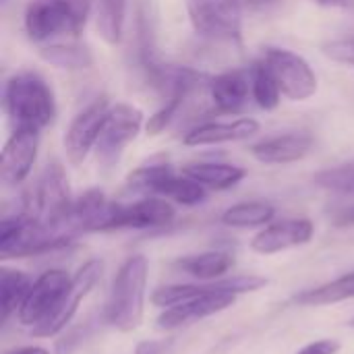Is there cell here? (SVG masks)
<instances>
[{"mask_svg": "<svg viewBox=\"0 0 354 354\" xmlns=\"http://www.w3.org/2000/svg\"><path fill=\"white\" fill-rule=\"evenodd\" d=\"M268 286V280L261 276H230L209 282V290L203 295H197L185 303H178L174 307L162 309L156 324L162 332H174L183 326H189L191 322L207 319L212 315H218L230 307L236 305L241 295L257 292Z\"/></svg>", "mask_w": 354, "mask_h": 354, "instance_id": "obj_1", "label": "cell"}, {"mask_svg": "<svg viewBox=\"0 0 354 354\" xmlns=\"http://www.w3.org/2000/svg\"><path fill=\"white\" fill-rule=\"evenodd\" d=\"M147 280L149 261L145 255H131L120 263L104 307V322L110 328L122 334L139 330L145 317Z\"/></svg>", "mask_w": 354, "mask_h": 354, "instance_id": "obj_2", "label": "cell"}, {"mask_svg": "<svg viewBox=\"0 0 354 354\" xmlns=\"http://www.w3.org/2000/svg\"><path fill=\"white\" fill-rule=\"evenodd\" d=\"M4 112L15 129L41 131L56 116V100L50 85L35 73H17L4 85Z\"/></svg>", "mask_w": 354, "mask_h": 354, "instance_id": "obj_3", "label": "cell"}, {"mask_svg": "<svg viewBox=\"0 0 354 354\" xmlns=\"http://www.w3.org/2000/svg\"><path fill=\"white\" fill-rule=\"evenodd\" d=\"M73 201L75 197L71 195L64 168L58 162H52L46 166L41 176L35 180V185L23 195L21 212L58 232L75 234L68 224Z\"/></svg>", "mask_w": 354, "mask_h": 354, "instance_id": "obj_4", "label": "cell"}, {"mask_svg": "<svg viewBox=\"0 0 354 354\" xmlns=\"http://www.w3.org/2000/svg\"><path fill=\"white\" fill-rule=\"evenodd\" d=\"M75 243V234L58 232L27 214L19 212L6 216L0 222V257L2 259H25L35 255H48L64 251Z\"/></svg>", "mask_w": 354, "mask_h": 354, "instance_id": "obj_5", "label": "cell"}, {"mask_svg": "<svg viewBox=\"0 0 354 354\" xmlns=\"http://www.w3.org/2000/svg\"><path fill=\"white\" fill-rule=\"evenodd\" d=\"M91 0H31L25 10V31L33 41L56 35L77 37L89 17Z\"/></svg>", "mask_w": 354, "mask_h": 354, "instance_id": "obj_6", "label": "cell"}, {"mask_svg": "<svg viewBox=\"0 0 354 354\" xmlns=\"http://www.w3.org/2000/svg\"><path fill=\"white\" fill-rule=\"evenodd\" d=\"M247 0H187L195 31L216 41L239 44Z\"/></svg>", "mask_w": 354, "mask_h": 354, "instance_id": "obj_7", "label": "cell"}, {"mask_svg": "<svg viewBox=\"0 0 354 354\" xmlns=\"http://www.w3.org/2000/svg\"><path fill=\"white\" fill-rule=\"evenodd\" d=\"M102 274H104V261L93 257V259H87L73 276L71 280V286L66 288L60 305L56 307V311L44 322L39 324L37 328L29 330V334L33 338H56L60 334L66 332V328L73 324L75 315L79 313V307L81 303L89 297V292L97 286V282L102 280Z\"/></svg>", "mask_w": 354, "mask_h": 354, "instance_id": "obj_8", "label": "cell"}, {"mask_svg": "<svg viewBox=\"0 0 354 354\" xmlns=\"http://www.w3.org/2000/svg\"><path fill=\"white\" fill-rule=\"evenodd\" d=\"M278 81L282 95L292 102H305L317 91V75L311 64L297 52L286 48H266L261 58Z\"/></svg>", "mask_w": 354, "mask_h": 354, "instance_id": "obj_9", "label": "cell"}, {"mask_svg": "<svg viewBox=\"0 0 354 354\" xmlns=\"http://www.w3.org/2000/svg\"><path fill=\"white\" fill-rule=\"evenodd\" d=\"M73 276H68L64 270L52 268L46 270L44 274H39L29 292L25 295L19 311H17V319L23 328H37L39 324H44L60 305L66 288L71 286Z\"/></svg>", "mask_w": 354, "mask_h": 354, "instance_id": "obj_10", "label": "cell"}, {"mask_svg": "<svg viewBox=\"0 0 354 354\" xmlns=\"http://www.w3.org/2000/svg\"><path fill=\"white\" fill-rule=\"evenodd\" d=\"M141 129H143V112L137 106H131V104L112 106L102 127L97 145H95L97 162L104 168L116 166L124 147L131 141H135Z\"/></svg>", "mask_w": 354, "mask_h": 354, "instance_id": "obj_11", "label": "cell"}, {"mask_svg": "<svg viewBox=\"0 0 354 354\" xmlns=\"http://www.w3.org/2000/svg\"><path fill=\"white\" fill-rule=\"evenodd\" d=\"M176 218V207L172 201L147 195L133 203H116L112 205L110 218L104 226V232L114 230H151V228H164L172 224Z\"/></svg>", "mask_w": 354, "mask_h": 354, "instance_id": "obj_12", "label": "cell"}, {"mask_svg": "<svg viewBox=\"0 0 354 354\" xmlns=\"http://www.w3.org/2000/svg\"><path fill=\"white\" fill-rule=\"evenodd\" d=\"M110 108H112L110 102L106 97H100L93 104H89L85 110H81L68 124L62 145H64L66 160L73 166H81L87 160L89 151L97 145Z\"/></svg>", "mask_w": 354, "mask_h": 354, "instance_id": "obj_13", "label": "cell"}, {"mask_svg": "<svg viewBox=\"0 0 354 354\" xmlns=\"http://www.w3.org/2000/svg\"><path fill=\"white\" fill-rule=\"evenodd\" d=\"M315 236V224L309 218H290L263 226L249 243L257 255H276L288 249L305 247Z\"/></svg>", "mask_w": 354, "mask_h": 354, "instance_id": "obj_14", "label": "cell"}, {"mask_svg": "<svg viewBox=\"0 0 354 354\" xmlns=\"http://www.w3.org/2000/svg\"><path fill=\"white\" fill-rule=\"evenodd\" d=\"M39 149V131L31 129H15L8 141L4 143L0 156V178L8 187L21 185L29 174L37 160Z\"/></svg>", "mask_w": 354, "mask_h": 354, "instance_id": "obj_15", "label": "cell"}, {"mask_svg": "<svg viewBox=\"0 0 354 354\" xmlns=\"http://www.w3.org/2000/svg\"><path fill=\"white\" fill-rule=\"evenodd\" d=\"M313 149V137L305 131H288L268 139H261L249 147L251 156L266 166H286L309 156Z\"/></svg>", "mask_w": 354, "mask_h": 354, "instance_id": "obj_16", "label": "cell"}, {"mask_svg": "<svg viewBox=\"0 0 354 354\" xmlns=\"http://www.w3.org/2000/svg\"><path fill=\"white\" fill-rule=\"evenodd\" d=\"M259 133V122L255 118H236L228 122H205L189 131L183 139L187 147H205L245 141Z\"/></svg>", "mask_w": 354, "mask_h": 354, "instance_id": "obj_17", "label": "cell"}, {"mask_svg": "<svg viewBox=\"0 0 354 354\" xmlns=\"http://www.w3.org/2000/svg\"><path fill=\"white\" fill-rule=\"evenodd\" d=\"M251 93V77L241 71H228L209 81V95L220 112H239Z\"/></svg>", "mask_w": 354, "mask_h": 354, "instance_id": "obj_18", "label": "cell"}, {"mask_svg": "<svg viewBox=\"0 0 354 354\" xmlns=\"http://www.w3.org/2000/svg\"><path fill=\"white\" fill-rule=\"evenodd\" d=\"M149 195L164 197V199L185 205V207H193L207 199V189L203 185H199L197 180H193L191 176L176 174L174 170H170L160 180L153 183Z\"/></svg>", "mask_w": 354, "mask_h": 354, "instance_id": "obj_19", "label": "cell"}, {"mask_svg": "<svg viewBox=\"0 0 354 354\" xmlns=\"http://www.w3.org/2000/svg\"><path fill=\"white\" fill-rule=\"evenodd\" d=\"M183 174L191 176L205 189L226 191L236 187L247 176V170L226 162H195V164H187L183 168Z\"/></svg>", "mask_w": 354, "mask_h": 354, "instance_id": "obj_20", "label": "cell"}, {"mask_svg": "<svg viewBox=\"0 0 354 354\" xmlns=\"http://www.w3.org/2000/svg\"><path fill=\"white\" fill-rule=\"evenodd\" d=\"M174 266L199 282H214L224 278L232 270L234 257L228 251H205V253L180 257Z\"/></svg>", "mask_w": 354, "mask_h": 354, "instance_id": "obj_21", "label": "cell"}, {"mask_svg": "<svg viewBox=\"0 0 354 354\" xmlns=\"http://www.w3.org/2000/svg\"><path fill=\"white\" fill-rule=\"evenodd\" d=\"M354 299V272H348L336 280H330L322 286L303 290L299 295H295L292 303L299 307H330V305H338L344 301H353Z\"/></svg>", "mask_w": 354, "mask_h": 354, "instance_id": "obj_22", "label": "cell"}, {"mask_svg": "<svg viewBox=\"0 0 354 354\" xmlns=\"http://www.w3.org/2000/svg\"><path fill=\"white\" fill-rule=\"evenodd\" d=\"M39 58L56 68H68V71H83V68H91L95 58L93 52L83 46V44H75V41H56V44H48L39 48Z\"/></svg>", "mask_w": 354, "mask_h": 354, "instance_id": "obj_23", "label": "cell"}, {"mask_svg": "<svg viewBox=\"0 0 354 354\" xmlns=\"http://www.w3.org/2000/svg\"><path fill=\"white\" fill-rule=\"evenodd\" d=\"M276 218V207L268 201H243L230 205L222 216V224L228 228H263Z\"/></svg>", "mask_w": 354, "mask_h": 354, "instance_id": "obj_24", "label": "cell"}, {"mask_svg": "<svg viewBox=\"0 0 354 354\" xmlns=\"http://www.w3.org/2000/svg\"><path fill=\"white\" fill-rule=\"evenodd\" d=\"M33 280L19 270H0V322L6 324L10 315H17L25 295L29 292Z\"/></svg>", "mask_w": 354, "mask_h": 354, "instance_id": "obj_25", "label": "cell"}, {"mask_svg": "<svg viewBox=\"0 0 354 354\" xmlns=\"http://www.w3.org/2000/svg\"><path fill=\"white\" fill-rule=\"evenodd\" d=\"M127 0H95V29L108 46H118L122 39Z\"/></svg>", "mask_w": 354, "mask_h": 354, "instance_id": "obj_26", "label": "cell"}, {"mask_svg": "<svg viewBox=\"0 0 354 354\" xmlns=\"http://www.w3.org/2000/svg\"><path fill=\"white\" fill-rule=\"evenodd\" d=\"M249 77H251V95L257 102V106L263 110L278 108L280 97H282V89H280L278 81L274 79L272 71L268 68V64L263 60L255 62Z\"/></svg>", "mask_w": 354, "mask_h": 354, "instance_id": "obj_27", "label": "cell"}, {"mask_svg": "<svg viewBox=\"0 0 354 354\" xmlns=\"http://www.w3.org/2000/svg\"><path fill=\"white\" fill-rule=\"evenodd\" d=\"M315 185L326 191H332V193L354 195V160L317 172Z\"/></svg>", "mask_w": 354, "mask_h": 354, "instance_id": "obj_28", "label": "cell"}, {"mask_svg": "<svg viewBox=\"0 0 354 354\" xmlns=\"http://www.w3.org/2000/svg\"><path fill=\"white\" fill-rule=\"evenodd\" d=\"M187 95H189V93H178V95L168 97V100L164 102V106H162L158 112H153V114L149 116V120L145 122L147 135H160V133L176 118V114H178L183 102L187 100Z\"/></svg>", "mask_w": 354, "mask_h": 354, "instance_id": "obj_29", "label": "cell"}, {"mask_svg": "<svg viewBox=\"0 0 354 354\" xmlns=\"http://www.w3.org/2000/svg\"><path fill=\"white\" fill-rule=\"evenodd\" d=\"M322 52L330 60H334L338 64H344V66H351L354 71V35H344V37L326 41L322 46Z\"/></svg>", "mask_w": 354, "mask_h": 354, "instance_id": "obj_30", "label": "cell"}, {"mask_svg": "<svg viewBox=\"0 0 354 354\" xmlns=\"http://www.w3.org/2000/svg\"><path fill=\"white\" fill-rule=\"evenodd\" d=\"M342 348V344L334 338H322L315 342L305 344L303 348H299L295 354H338Z\"/></svg>", "mask_w": 354, "mask_h": 354, "instance_id": "obj_31", "label": "cell"}, {"mask_svg": "<svg viewBox=\"0 0 354 354\" xmlns=\"http://www.w3.org/2000/svg\"><path fill=\"white\" fill-rule=\"evenodd\" d=\"M174 344V338H164V340H143L135 346L133 354H166Z\"/></svg>", "mask_w": 354, "mask_h": 354, "instance_id": "obj_32", "label": "cell"}, {"mask_svg": "<svg viewBox=\"0 0 354 354\" xmlns=\"http://www.w3.org/2000/svg\"><path fill=\"white\" fill-rule=\"evenodd\" d=\"M8 354H50L44 346H21Z\"/></svg>", "mask_w": 354, "mask_h": 354, "instance_id": "obj_33", "label": "cell"}, {"mask_svg": "<svg viewBox=\"0 0 354 354\" xmlns=\"http://www.w3.org/2000/svg\"><path fill=\"white\" fill-rule=\"evenodd\" d=\"M315 2L322 6H340V4H346L348 0H315Z\"/></svg>", "mask_w": 354, "mask_h": 354, "instance_id": "obj_34", "label": "cell"}, {"mask_svg": "<svg viewBox=\"0 0 354 354\" xmlns=\"http://www.w3.org/2000/svg\"><path fill=\"white\" fill-rule=\"evenodd\" d=\"M346 326H348L351 330H354V317H353V319H351V322H348V324H346Z\"/></svg>", "mask_w": 354, "mask_h": 354, "instance_id": "obj_35", "label": "cell"}]
</instances>
